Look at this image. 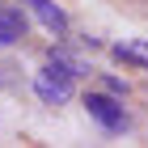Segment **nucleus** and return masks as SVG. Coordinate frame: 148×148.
<instances>
[{
    "instance_id": "f257e3e1",
    "label": "nucleus",
    "mask_w": 148,
    "mask_h": 148,
    "mask_svg": "<svg viewBox=\"0 0 148 148\" xmlns=\"http://www.w3.org/2000/svg\"><path fill=\"white\" fill-rule=\"evenodd\" d=\"M76 80H80V68L72 64V59H64V55H47V64L34 72V97L42 106H64L76 93Z\"/></svg>"
},
{
    "instance_id": "7ed1b4c3",
    "label": "nucleus",
    "mask_w": 148,
    "mask_h": 148,
    "mask_svg": "<svg viewBox=\"0 0 148 148\" xmlns=\"http://www.w3.org/2000/svg\"><path fill=\"white\" fill-rule=\"evenodd\" d=\"M21 4H25V9H30V13H34V17H38V25H42V30H47V34H51V38H64V34H68V30H72V21H68V13L59 9L55 0H21Z\"/></svg>"
},
{
    "instance_id": "20e7f679",
    "label": "nucleus",
    "mask_w": 148,
    "mask_h": 148,
    "mask_svg": "<svg viewBox=\"0 0 148 148\" xmlns=\"http://www.w3.org/2000/svg\"><path fill=\"white\" fill-rule=\"evenodd\" d=\"M25 30H30V21H25V13L21 9H0V47H17L25 38Z\"/></svg>"
},
{
    "instance_id": "39448f33",
    "label": "nucleus",
    "mask_w": 148,
    "mask_h": 148,
    "mask_svg": "<svg viewBox=\"0 0 148 148\" xmlns=\"http://www.w3.org/2000/svg\"><path fill=\"white\" fill-rule=\"evenodd\" d=\"M114 59H123V64H144L148 68V38H123V42L110 47Z\"/></svg>"
},
{
    "instance_id": "f03ea898",
    "label": "nucleus",
    "mask_w": 148,
    "mask_h": 148,
    "mask_svg": "<svg viewBox=\"0 0 148 148\" xmlns=\"http://www.w3.org/2000/svg\"><path fill=\"white\" fill-rule=\"evenodd\" d=\"M85 110H89V119L102 127V131H127V127H131L123 102H119L114 93H85Z\"/></svg>"
}]
</instances>
